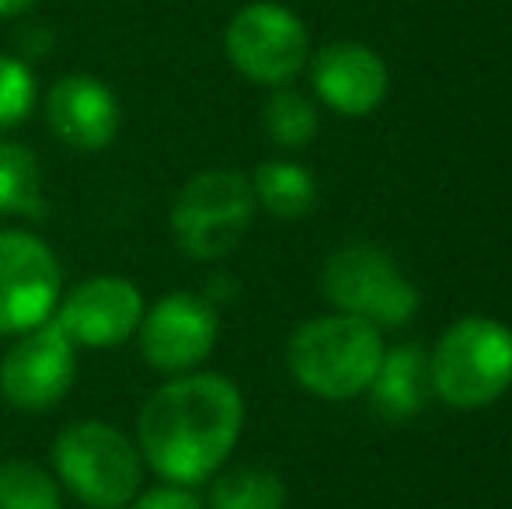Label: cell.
<instances>
[{
    "mask_svg": "<svg viewBox=\"0 0 512 509\" xmlns=\"http://www.w3.org/2000/svg\"><path fill=\"white\" fill-rule=\"evenodd\" d=\"M244 426L241 391L220 374H178L136 415L140 457L175 485H199L223 468Z\"/></svg>",
    "mask_w": 512,
    "mask_h": 509,
    "instance_id": "cell-1",
    "label": "cell"
},
{
    "mask_svg": "<svg viewBox=\"0 0 512 509\" xmlns=\"http://www.w3.org/2000/svg\"><path fill=\"white\" fill-rule=\"evenodd\" d=\"M290 370L310 394L345 401L373 384L384 360L380 328L356 314L314 318L290 339Z\"/></svg>",
    "mask_w": 512,
    "mask_h": 509,
    "instance_id": "cell-2",
    "label": "cell"
},
{
    "mask_svg": "<svg viewBox=\"0 0 512 509\" xmlns=\"http://www.w3.org/2000/svg\"><path fill=\"white\" fill-rule=\"evenodd\" d=\"M63 489L88 509H126L143 485L140 447L102 419L70 422L53 440Z\"/></svg>",
    "mask_w": 512,
    "mask_h": 509,
    "instance_id": "cell-3",
    "label": "cell"
},
{
    "mask_svg": "<svg viewBox=\"0 0 512 509\" xmlns=\"http://www.w3.org/2000/svg\"><path fill=\"white\" fill-rule=\"evenodd\" d=\"M255 210L258 199L251 178L230 168H213L182 185L171 206V231L189 258L216 262L241 245Z\"/></svg>",
    "mask_w": 512,
    "mask_h": 509,
    "instance_id": "cell-4",
    "label": "cell"
},
{
    "mask_svg": "<svg viewBox=\"0 0 512 509\" xmlns=\"http://www.w3.org/2000/svg\"><path fill=\"white\" fill-rule=\"evenodd\" d=\"M429 381L450 408H485L512 384V332L492 318H464L443 335Z\"/></svg>",
    "mask_w": 512,
    "mask_h": 509,
    "instance_id": "cell-5",
    "label": "cell"
},
{
    "mask_svg": "<svg viewBox=\"0 0 512 509\" xmlns=\"http://www.w3.org/2000/svg\"><path fill=\"white\" fill-rule=\"evenodd\" d=\"M324 297L342 314L373 325H405L418 307V293L398 272L391 255L373 245H349L328 258L321 272Z\"/></svg>",
    "mask_w": 512,
    "mask_h": 509,
    "instance_id": "cell-6",
    "label": "cell"
},
{
    "mask_svg": "<svg viewBox=\"0 0 512 509\" xmlns=\"http://www.w3.org/2000/svg\"><path fill=\"white\" fill-rule=\"evenodd\" d=\"M223 46L237 74L283 88L307 63V28L279 4H248L230 18Z\"/></svg>",
    "mask_w": 512,
    "mask_h": 509,
    "instance_id": "cell-7",
    "label": "cell"
},
{
    "mask_svg": "<svg viewBox=\"0 0 512 509\" xmlns=\"http://www.w3.org/2000/svg\"><path fill=\"white\" fill-rule=\"evenodd\" d=\"M77 377V346L53 318L42 321L0 360V398L18 412H49Z\"/></svg>",
    "mask_w": 512,
    "mask_h": 509,
    "instance_id": "cell-8",
    "label": "cell"
},
{
    "mask_svg": "<svg viewBox=\"0 0 512 509\" xmlns=\"http://www.w3.org/2000/svg\"><path fill=\"white\" fill-rule=\"evenodd\" d=\"M63 272L53 248L28 231H0V335H21L53 318Z\"/></svg>",
    "mask_w": 512,
    "mask_h": 509,
    "instance_id": "cell-9",
    "label": "cell"
},
{
    "mask_svg": "<svg viewBox=\"0 0 512 509\" xmlns=\"http://www.w3.org/2000/svg\"><path fill=\"white\" fill-rule=\"evenodd\" d=\"M220 321L216 307L196 293H168L157 300L136 328L140 353L157 374H192L213 353Z\"/></svg>",
    "mask_w": 512,
    "mask_h": 509,
    "instance_id": "cell-10",
    "label": "cell"
},
{
    "mask_svg": "<svg viewBox=\"0 0 512 509\" xmlns=\"http://www.w3.org/2000/svg\"><path fill=\"white\" fill-rule=\"evenodd\" d=\"M53 321L84 349H115L143 321V293L126 276H95L56 304Z\"/></svg>",
    "mask_w": 512,
    "mask_h": 509,
    "instance_id": "cell-11",
    "label": "cell"
},
{
    "mask_svg": "<svg viewBox=\"0 0 512 509\" xmlns=\"http://www.w3.org/2000/svg\"><path fill=\"white\" fill-rule=\"evenodd\" d=\"M119 98L91 74H67L46 95V123L70 150L95 154L119 133Z\"/></svg>",
    "mask_w": 512,
    "mask_h": 509,
    "instance_id": "cell-12",
    "label": "cell"
},
{
    "mask_svg": "<svg viewBox=\"0 0 512 509\" xmlns=\"http://www.w3.org/2000/svg\"><path fill=\"white\" fill-rule=\"evenodd\" d=\"M314 91L342 116H370L387 95V67L359 42H331L314 56Z\"/></svg>",
    "mask_w": 512,
    "mask_h": 509,
    "instance_id": "cell-13",
    "label": "cell"
},
{
    "mask_svg": "<svg viewBox=\"0 0 512 509\" xmlns=\"http://www.w3.org/2000/svg\"><path fill=\"white\" fill-rule=\"evenodd\" d=\"M429 384V363L418 346H401L394 353H384L377 377L370 384L373 412L387 422H405L425 405Z\"/></svg>",
    "mask_w": 512,
    "mask_h": 509,
    "instance_id": "cell-14",
    "label": "cell"
},
{
    "mask_svg": "<svg viewBox=\"0 0 512 509\" xmlns=\"http://www.w3.org/2000/svg\"><path fill=\"white\" fill-rule=\"evenodd\" d=\"M0 213L4 217H46L42 164L25 143H0Z\"/></svg>",
    "mask_w": 512,
    "mask_h": 509,
    "instance_id": "cell-15",
    "label": "cell"
},
{
    "mask_svg": "<svg viewBox=\"0 0 512 509\" xmlns=\"http://www.w3.org/2000/svg\"><path fill=\"white\" fill-rule=\"evenodd\" d=\"M251 189H255L258 206H265L272 217H283V220L304 217L317 199L314 175L293 161L258 164L255 178H251Z\"/></svg>",
    "mask_w": 512,
    "mask_h": 509,
    "instance_id": "cell-16",
    "label": "cell"
},
{
    "mask_svg": "<svg viewBox=\"0 0 512 509\" xmlns=\"http://www.w3.org/2000/svg\"><path fill=\"white\" fill-rule=\"evenodd\" d=\"M286 489L265 468H230L213 478L206 509H283Z\"/></svg>",
    "mask_w": 512,
    "mask_h": 509,
    "instance_id": "cell-17",
    "label": "cell"
},
{
    "mask_svg": "<svg viewBox=\"0 0 512 509\" xmlns=\"http://www.w3.org/2000/svg\"><path fill=\"white\" fill-rule=\"evenodd\" d=\"M0 509H63L60 485L32 461H0Z\"/></svg>",
    "mask_w": 512,
    "mask_h": 509,
    "instance_id": "cell-18",
    "label": "cell"
},
{
    "mask_svg": "<svg viewBox=\"0 0 512 509\" xmlns=\"http://www.w3.org/2000/svg\"><path fill=\"white\" fill-rule=\"evenodd\" d=\"M265 133L279 147H307L317 133V109L300 91H276L265 105Z\"/></svg>",
    "mask_w": 512,
    "mask_h": 509,
    "instance_id": "cell-19",
    "label": "cell"
},
{
    "mask_svg": "<svg viewBox=\"0 0 512 509\" xmlns=\"http://www.w3.org/2000/svg\"><path fill=\"white\" fill-rule=\"evenodd\" d=\"M35 109V74L21 56L0 53V133L18 129Z\"/></svg>",
    "mask_w": 512,
    "mask_h": 509,
    "instance_id": "cell-20",
    "label": "cell"
},
{
    "mask_svg": "<svg viewBox=\"0 0 512 509\" xmlns=\"http://www.w3.org/2000/svg\"><path fill=\"white\" fill-rule=\"evenodd\" d=\"M126 509H206V506H203V499L192 492V485L164 482V485H154V489L136 492V499Z\"/></svg>",
    "mask_w": 512,
    "mask_h": 509,
    "instance_id": "cell-21",
    "label": "cell"
},
{
    "mask_svg": "<svg viewBox=\"0 0 512 509\" xmlns=\"http://www.w3.org/2000/svg\"><path fill=\"white\" fill-rule=\"evenodd\" d=\"M49 46H53V32H49L46 25H25L18 35V49L21 56H32V60H39V56L49 53Z\"/></svg>",
    "mask_w": 512,
    "mask_h": 509,
    "instance_id": "cell-22",
    "label": "cell"
},
{
    "mask_svg": "<svg viewBox=\"0 0 512 509\" xmlns=\"http://www.w3.org/2000/svg\"><path fill=\"white\" fill-rule=\"evenodd\" d=\"M39 0H0V18H21L28 14Z\"/></svg>",
    "mask_w": 512,
    "mask_h": 509,
    "instance_id": "cell-23",
    "label": "cell"
}]
</instances>
